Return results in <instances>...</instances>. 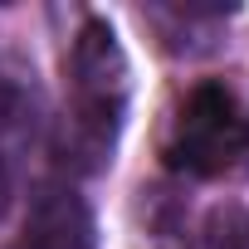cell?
I'll return each mask as SVG.
<instances>
[{
    "mask_svg": "<svg viewBox=\"0 0 249 249\" xmlns=\"http://www.w3.org/2000/svg\"><path fill=\"white\" fill-rule=\"evenodd\" d=\"M132 98V64L117 44L107 20H83L69 49V107H64V137L59 161L73 171H103L112 161L122 117Z\"/></svg>",
    "mask_w": 249,
    "mask_h": 249,
    "instance_id": "6da1fadb",
    "label": "cell"
},
{
    "mask_svg": "<svg viewBox=\"0 0 249 249\" xmlns=\"http://www.w3.org/2000/svg\"><path fill=\"white\" fill-rule=\"evenodd\" d=\"M249 157V117L234 103V93L215 78L196 83L161 137V161L181 176H225L234 166H244Z\"/></svg>",
    "mask_w": 249,
    "mask_h": 249,
    "instance_id": "7a4b0ae2",
    "label": "cell"
},
{
    "mask_svg": "<svg viewBox=\"0 0 249 249\" xmlns=\"http://www.w3.org/2000/svg\"><path fill=\"white\" fill-rule=\"evenodd\" d=\"M20 249H98L93 205L64 181L39 186L30 196V205H25Z\"/></svg>",
    "mask_w": 249,
    "mask_h": 249,
    "instance_id": "3957f363",
    "label": "cell"
},
{
    "mask_svg": "<svg viewBox=\"0 0 249 249\" xmlns=\"http://www.w3.org/2000/svg\"><path fill=\"white\" fill-rule=\"evenodd\" d=\"M191 249H249V210L239 200H220L200 215Z\"/></svg>",
    "mask_w": 249,
    "mask_h": 249,
    "instance_id": "277c9868",
    "label": "cell"
},
{
    "mask_svg": "<svg viewBox=\"0 0 249 249\" xmlns=\"http://www.w3.org/2000/svg\"><path fill=\"white\" fill-rule=\"evenodd\" d=\"M5 127H10V117H0V215H5V205H10V196H15V161H10Z\"/></svg>",
    "mask_w": 249,
    "mask_h": 249,
    "instance_id": "5b68a950",
    "label": "cell"
}]
</instances>
